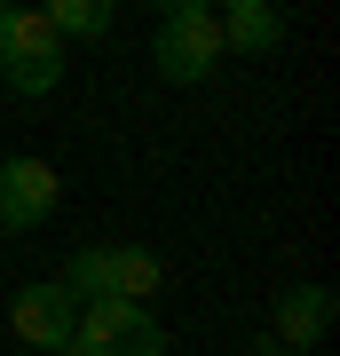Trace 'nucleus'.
<instances>
[{
	"instance_id": "obj_1",
	"label": "nucleus",
	"mask_w": 340,
	"mask_h": 356,
	"mask_svg": "<svg viewBox=\"0 0 340 356\" xmlns=\"http://www.w3.org/2000/svg\"><path fill=\"white\" fill-rule=\"evenodd\" d=\"M56 285L72 293L79 309L88 301H135V309H151V293L166 285V261L151 254V245H88V254H72V269H63Z\"/></svg>"
},
{
	"instance_id": "obj_2",
	"label": "nucleus",
	"mask_w": 340,
	"mask_h": 356,
	"mask_svg": "<svg viewBox=\"0 0 340 356\" xmlns=\"http://www.w3.org/2000/svg\"><path fill=\"white\" fill-rule=\"evenodd\" d=\"M159 72L175 79V88H198V79L222 72V24L206 0H175V8H159Z\"/></svg>"
},
{
	"instance_id": "obj_3",
	"label": "nucleus",
	"mask_w": 340,
	"mask_h": 356,
	"mask_svg": "<svg viewBox=\"0 0 340 356\" xmlns=\"http://www.w3.org/2000/svg\"><path fill=\"white\" fill-rule=\"evenodd\" d=\"M0 79L8 95H48L63 79V40L48 32L40 8H0Z\"/></svg>"
},
{
	"instance_id": "obj_4",
	"label": "nucleus",
	"mask_w": 340,
	"mask_h": 356,
	"mask_svg": "<svg viewBox=\"0 0 340 356\" xmlns=\"http://www.w3.org/2000/svg\"><path fill=\"white\" fill-rule=\"evenodd\" d=\"M63 356H166V332H159L151 309H135V301H88L72 317Z\"/></svg>"
},
{
	"instance_id": "obj_5",
	"label": "nucleus",
	"mask_w": 340,
	"mask_h": 356,
	"mask_svg": "<svg viewBox=\"0 0 340 356\" xmlns=\"http://www.w3.org/2000/svg\"><path fill=\"white\" fill-rule=\"evenodd\" d=\"M72 317H79V301L63 293L56 277H40V285H24L8 301V332L24 348H40V356H63V341H72Z\"/></svg>"
},
{
	"instance_id": "obj_6",
	"label": "nucleus",
	"mask_w": 340,
	"mask_h": 356,
	"mask_svg": "<svg viewBox=\"0 0 340 356\" xmlns=\"http://www.w3.org/2000/svg\"><path fill=\"white\" fill-rule=\"evenodd\" d=\"M56 198H63V182H56V166L48 159H0V229H40L56 214Z\"/></svg>"
},
{
	"instance_id": "obj_7",
	"label": "nucleus",
	"mask_w": 340,
	"mask_h": 356,
	"mask_svg": "<svg viewBox=\"0 0 340 356\" xmlns=\"http://www.w3.org/2000/svg\"><path fill=\"white\" fill-rule=\"evenodd\" d=\"M214 24H222V56H277L285 48V16L269 0H229V8H214Z\"/></svg>"
},
{
	"instance_id": "obj_8",
	"label": "nucleus",
	"mask_w": 340,
	"mask_h": 356,
	"mask_svg": "<svg viewBox=\"0 0 340 356\" xmlns=\"http://www.w3.org/2000/svg\"><path fill=\"white\" fill-rule=\"evenodd\" d=\"M332 293L325 285H293L285 301H277V348H301V356H316V341L332 332Z\"/></svg>"
},
{
	"instance_id": "obj_9",
	"label": "nucleus",
	"mask_w": 340,
	"mask_h": 356,
	"mask_svg": "<svg viewBox=\"0 0 340 356\" xmlns=\"http://www.w3.org/2000/svg\"><path fill=\"white\" fill-rule=\"evenodd\" d=\"M40 16H48L56 40H103L111 32V8H103V0H48Z\"/></svg>"
},
{
	"instance_id": "obj_10",
	"label": "nucleus",
	"mask_w": 340,
	"mask_h": 356,
	"mask_svg": "<svg viewBox=\"0 0 340 356\" xmlns=\"http://www.w3.org/2000/svg\"><path fill=\"white\" fill-rule=\"evenodd\" d=\"M269 356H301V348H269Z\"/></svg>"
}]
</instances>
